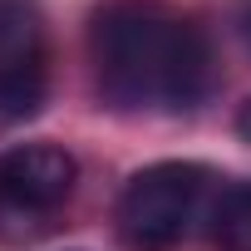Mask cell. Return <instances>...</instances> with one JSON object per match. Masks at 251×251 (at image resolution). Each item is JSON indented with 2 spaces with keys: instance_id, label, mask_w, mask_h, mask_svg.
I'll use <instances>...</instances> for the list:
<instances>
[{
  "instance_id": "1",
  "label": "cell",
  "mask_w": 251,
  "mask_h": 251,
  "mask_svg": "<svg viewBox=\"0 0 251 251\" xmlns=\"http://www.w3.org/2000/svg\"><path fill=\"white\" fill-rule=\"evenodd\" d=\"M99 89L118 108H197L217 84L212 40L158 0H113L89 25Z\"/></svg>"
},
{
  "instance_id": "2",
  "label": "cell",
  "mask_w": 251,
  "mask_h": 251,
  "mask_svg": "<svg viewBox=\"0 0 251 251\" xmlns=\"http://www.w3.org/2000/svg\"><path fill=\"white\" fill-rule=\"evenodd\" d=\"M207 168L197 163H153L118 192V236L133 251H173L202 217Z\"/></svg>"
},
{
  "instance_id": "3",
  "label": "cell",
  "mask_w": 251,
  "mask_h": 251,
  "mask_svg": "<svg viewBox=\"0 0 251 251\" xmlns=\"http://www.w3.org/2000/svg\"><path fill=\"white\" fill-rule=\"evenodd\" d=\"M45 103V15L35 0H0V128Z\"/></svg>"
},
{
  "instance_id": "4",
  "label": "cell",
  "mask_w": 251,
  "mask_h": 251,
  "mask_svg": "<svg viewBox=\"0 0 251 251\" xmlns=\"http://www.w3.org/2000/svg\"><path fill=\"white\" fill-rule=\"evenodd\" d=\"M79 182L74 153L54 143H20L10 153H0V222L5 217H45L59 202H69Z\"/></svg>"
},
{
  "instance_id": "5",
  "label": "cell",
  "mask_w": 251,
  "mask_h": 251,
  "mask_svg": "<svg viewBox=\"0 0 251 251\" xmlns=\"http://www.w3.org/2000/svg\"><path fill=\"white\" fill-rule=\"evenodd\" d=\"M212 246L217 251H251V182H236L212 207Z\"/></svg>"
}]
</instances>
